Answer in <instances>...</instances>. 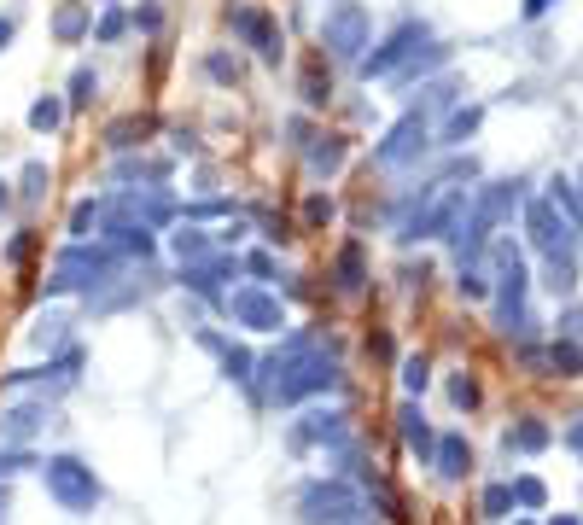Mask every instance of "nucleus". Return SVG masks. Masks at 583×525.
<instances>
[{
    "instance_id": "f257e3e1",
    "label": "nucleus",
    "mask_w": 583,
    "mask_h": 525,
    "mask_svg": "<svg viewBox=\"0 0 583 525\" xmlns=\"http://www.w3.org/2000/svg\"><path fill=\"white\" fill-rule=\"evenodd\" d=\"M490 257H496V327H502L508 339H531L537 315L525 310V292H531L525 251H519L514 240H496V245H490Z\"/></svg>"
},
{
    "instance_id": "f03ea898",
    "label": "nucleus",
    "mask_w": 583,
    "mask_h": 525,
    "mask_svg": "<svg viewBox=\"0 0 583 525\" xmlns=\"http://www.w3.org/2000/svg\"><path fill=\"white\" fill-rule=\"evenodd\" d=\"M374 47V18L362 0H333L321 12V59H339V65H362Z\"/></svg>"
},
{
    "instance_id": "7ed1b4c3",
    "label": "nucleus",
    "mask_w": 583,
    "mask_h": 525,
    "mask_svg": "<svg viewBox=\"0 0 583 525\" xmlns=\"http://www.w3.org/2000/svg\"><path fill=\"white\" fill-rule=\"evenodd\" d=\"M117 280V251H105V245H65L59 251V263H53V280H47V292L41 298H59V292H94V286H111Z\"/></svg>"
},
{
    "instance_id": "20e7f679",
    "label": "nucleus",
    "mask_w": 583,
    "mask_h": 525,
    "mask_svg": "<svg viewBox=\"0 0 583 525\" xmlns=\"http://www.w3.org/2000/svg\"><path fill=\"white\" fill-rule=\"evenodd\" d=\"M321 391H339V362H333V350H309V356H298L292 368H280L275 380V409H298V403H309V397H321Z\"/></svg>"
},
{
    "instance_id": "39448f33",
    "label": "nucleus",
    "mask_w": 583,
    "mask_h": 525,
    "mask_svg": "<svg viewBox=\"0 0 583 525\" xmlns=\"http://www.w3.org/2000/svg\"><path fill=\"white\" fill-rule=\"evenodd\" d=\"M41 479H47V496L65 508V514H94L100 508V479L82 455H47L41 461Z\"/></svg>"
},
{
    "instance_id": "423d86ee",
    "label": "nucleus",
    "mask_w": 583,
    "mask_h": 525,
    "mask_svg": "<svg viewBox=\"0 0 583 525\" xmlns=\"http://www.w3.org/2000/svg\"><path fill=\"white\" fill-rule=\"evenodd\" d=\"M426 41H438L426 18H397V24L385 30V41H379V47H368V59H362L356 70H362L368 82H374V76H397V70L409 65V59L420 53V47H426Z\"/></svg>"
},
{
    "instance_id": "0eeeda50",
    "label": "nucleus",
    "mask_w": 583,
    "mask_h": 525,
    "mask_svg": "<svg viewBox=\"0 0 583 525\" xmlns=\"http://www.w3.org/2000/svg\"><path fill=\"white\" fill-rule=\"evenodd\" d=\"M298 514H304V525H356L362 520V496L344 479H315L298 496Z\"/></svg>"
},
{
    "instance_id": "6e6552de",
    "label": "nucleus",
    "mask_w": 583,
    "mask_h": 525,
    "mask_svg": "<svg viewBox=\"0 0 583 525\" xmlns=\"http://www.w3.org/2000/svg\"><path fill=\"white\" fill-rule=\"evenodd\" d=\"M228 30L240 35L245 47L263 59V65H280L286 59V35H280V18H269L263 6H251V0H234L228 6Z\"/></svg>"
},
{
    "instance_id": "1a4fd4ad",
    "label": "nucleus",
    "mask_w": 583,
    "mask_h": 525,
    "mask_svg": "<svg viewBox=\"0 0 583 525\" xmlns=\"http://www.w3.org/2000/svg\"><path fill=\"white\" fill-rule=\"evenodd\" d=\"M432 146V123H426V111L420 105H409L391 129H385V140L374 146V164H385V170H403V164H414L420 152Z\"/></svg>"
},
{
    "instance_id": "9d476101",
    "label": "nucleus",
    "mask_w": 583,
    "mask_h": 525,
    "mask_svg": "<svg viewBox=\"0 0 583 525\" xmlns=\"http://www.w3.org/2000/svg\"><path fill=\"white\" fill-rule=\"evenodd\" d=\"M461 222H467V187H449V193H438L420 216H409V222L397 228V240H455Z\"/></svg>"
},
{
    "instance_id": "9b49d317",
    "label": "nucleus",
    "mask_w": 583,
    "mask_h": 525,
    "mask_svg": "<svg viewBox=\"0 0 583 525\" xmlns=\"http://www.w3.org/2000/svg\"><path fill=\"white\" fill-rule=\"evenodd\" d=\"M222 310L234 315V327H245V333H280V327H286V304H280L275 292H263V286L228 292Z\"/></svg>"
},
{
    "instance_id": "f8f14e48",
    "label": "nucleus",
    "mask_w": 583,
    "mask_h": 525,
    "mask_svg": "<svg viewBox=\"0 0 583 525\" xmlns=\"http://www.w3.org/2000/svg\"><path fill=\"white\" fill-rule=\"evenodd\" d=\"M344 438H350V415H344V409H309L304 420H292V426H286V444H292L298 455L339 450Z\"/></svg>"
},
{
    "instance_id": "ddd939ff",
    "label": "nucleus",
    "mask_w": 583,
    "mask_h": 525,
    "mask_svg": "<svg viewBox=\"0 0 583 525\" xmlns=\"http://www.w3.org/2000/svg\"><path fill=\"white\" fill-rule=\"evenodd\" d=\"M525 234H531V245L549 257V251H566V245H578V234H572V222L560 216V210L549 205V193H537V199H525Z\"/></svg>"
},
{
    "instance_id": "4468645a",
    "label": "nucleus",
    "mask_w": 583,
    "mask_h": 525,
    "mask_svg": "<svg viewBox=\"0 0 583 525\" xmlns=\"http://www.w3.org/2000/svg\"><path fill=\"white\" fill-rule=\"evenodd\" d=\"M47 426V403H12L0 409V450H30V438Z\"/></svg>"
},
{
    "instance_id": "2eb2a0df",
    "label": "nucleus",
    "mask_w": 583,
    "mask_h": 525,
    "mask_svg": "<svg viewBox=\"0 0 583 525\" xmlns=\"http://www.w3.org/2000/svg\"><path fill=\"white\" fill-rule=\"evenodd\" d=\"M240 275V257H228V251H216L205 263H193V269H181V286H193L199 298H222V280Z\"/></svg>"
},
{
    "instance_id": "dca6fc26",
    "label": "nucleus",
    "mask_w": 583,
    "mask_h": 525,
    "mask_svg": "<svg viewBox=\"0 0 583 525\" xmlns=\"http://www.w3.org/2000/svg\"><path fill=\"white\" fill-rule=\"evenodd\" d=\"M554 444V426L549 420H537V415H519L508 432H502V450L508 455H543Z\"/></svg>"
},
{
    "instance_id": "f3484780",
    "label": "nucleus",
    "mask_w": 583,
    "mask_h": 525,
    "mask_svg": "<svg viewBox=\"0 0 583 525\" xmlns=\"http://www.w3.org/2000/svg\"><path fill=\"white\" fill-rule=\"evenodd\" d=\"M397 432H403V444H409V455L414 461H426L432 467V450H438V432L426 426V415H420V403H403V415H397Z\"/></svg>"
},
{
    "instance_id": "a211bd4d",
    "label": "nucleus",
    "mask_w": 583,
    "mask_h": 525,
    "mask_svg": "<svg viewBox=\"0 0 583 525\" xmlns=\"http://www.w3.org/2000/svg\"><path fill=\"white\" fill-rule=\"evenodd\" d=\"M449 59H455V53H449V41H426V47H420V53H414V59L397 70L391 82H397V88H414V82H426V76L449 70Z\"/></svg>"
},
{
    "instance_id": "6ab92c4d",
    "label": "nucleus",
    "mask_w": 583,
    "mask_h": 525,
    "mask_svg": "<svg viewBox=\"0 0 583 525\" xmlns=\"http://www.w3.org/2000/svg\"><path fill=\"white\" fill-rule=\"evenodd\" d=\"M578 245H566V251H549L543 257V286H549L554 298H572L578 292Z\"/></svg>"
},
{
    "instance_id": "aec40b11",
    "label": "nucleus",
    "mask_w": 583,
    "mask_h": 525,
    "mask_svg": "<svg viewBox=\"0 0 583 525\" xmlns=\"http://www.w3.org/2000/svg\"><path fill=\"white\" fill-rule=\"evenodd\" d=\"M344 158H350V140L344 135H315L309 140V175L315 181H333L344 170Z\"/></svg>"
},
{
    "instance_id": "412c9836",
    "label": "nucleus",
    "mask_w": 583,
    "mask_h": 525,
    "mask_svg": "<svg viewBox=\"0 0 583 525\" xmlns=\"http://www.w3.org/2000/svg\"><path fill=\"white\" fill-rule=\"evenodd\" d=\"M333 286H339L344 298H356V292L368 286V257H362V245L356 240L339 245V257H333Z\"/></svg>"
},
{
    "instance_id": "4be33fe9",
    "label": "nucleus",
    "mask_w": 583,
    "mask_h": 525,
    "mask_svg": "<svg viewBox=\"0 0 583 525\" xmlns=\"http://www.w3.org/2000/svg\"><path fill=\"white\" fill-rule=\"evenodd\" d=\"M432 467H438L444 479H467V467H473V444H467V432H444L438 450H432Z\"/></svg>"
},
{
    "instance_id": "5701e85b",
    "label": "nucleus",
    "mask_w": 583,
    "mask_h": 525,
    "mask_svg": "<svg viewBox=\"0 0 583 525\" xmlns=\"http://www.w3.org/2000/svg\"><path fill=\"white\" fill-rule=\"evenodd\" d=\"M479 129H484V105H455L444 117V129H438V146H455V152H461Z\"/></svg>"
},
{
    "instance_id": "b1692460",
    "label": "nucleus",
    "mask_w": 583,
    "mask_h": 525,
    "mask_svg": "<svg viewBox=\"0 0 583 525\" xmlns=\"http://www.w3.org/2000/svg\"><path fill=\"white\" fill-rule=\"evenodd\" d=\"M199 345L222 356V374H228V380H251V374H257V356L245 345H228V339H216V333H199Z\"/></svg>"
},
{
    "instance_id": "393cba45",
    "label": "nucleus",
    "mask_w": 583,
    "mask_h": 525,
    "mask_svg": "<svg viewBox=\"0 0 583 525\" xmlns=\"http://www.w3.org/2000/svg\"><path fill=\"white\" fill-rule=\"evenodd\" d=\"M152 129H158L152 117L129 111V117H117V123L105 129V146H111V152H135V146H146V135H152Z\"/></svg>"
},
{
    "instance_id": "a878e982",
    "label": "nucleus",
    "mask_w": 583,
    "mask_h": 525,
    "mask_svg": "<svg viewBox=\"0 0 583 525\" xmlns=\"http://www.w3.org/2000/svg\"><path fill=\"white\" fill-rule=\"evenodd\" d=\"M53 35H59L65 47H76L82 35H94V12H88L82 0H65V6L53 12Z\"/></svg>"
},
{
    "instance_id": "bb28decb",
    "label": "nucleus",
    "mask_w": 583,
    "mask_h": 525,
    "mask_svg": "<svg viewBox=\"0 0 583 525\" xmlns=\"http://www.w3.org/2000/svg\"><path fill=\"white\" fill-rule=\"evenodd\" d=\"M170 251L181 257V269H193V263L216 257V234H205V228H181V234H170Z\"/></svg>"
},
{
    "instance_id": "cd10ccee",
    "label": "nucleus",
    "mask_w": 583,
    "mask_h": 525,
    "mask_svg": "<svg viewBox=\"0 0 583 525\" xmlns=\"http://www.w3.org/2000/svg\"><path fill=\"white\" fill-rule=\"evenodd\" d=\"M514 485V508L519 514H543L549 508V485L537 479V473H519V479H508Z\"/></svg>"
},
{
    "instance_id": "c85d7f7f",
    "label": "nucleus",
    "mask_w": 583,
    "mask_h": 525,
    "mask_svg": "<svg viewBox=\"0 0 583 525\" xmlns=\"http://www.w3.org/2000/svg\"><path fill=\"white\" fill-rule=\"evenodd\" d=\"M549 368L560 380H578L583 374V339H554L549 345Z\"/></svg>"
},
{
    "instance_id": "c756f323",
    "label": "nucleus",
    "mask_w": 583,
    "mask_h": 525,
    "mask_svg": "<svg viewBox=\"0 0 583 525\" xmlns=\"http://www.w3.org/2000/svg\"><path fill=\"white\" fill-rule=\"evenodd\" d=\"M123 35H129V6H117V0H111L100 18H94V41H100V47H117Z\"/></svg>"
},
{
    "instance_id": "7c9ffc66",
    "label": "nucleus",
    "mask_w": 583,
    "mask_h": 525,
    "mask_svg": "<svg viewBox=\"0 0 583 525\" xmlns=\"http://www.w3.org/2000/svg\"><path fill=\"white\" fill-rule=\"evenodd\" d=\"M298 94H304L309 111H321V105L333 100V76H321V59H309V65H304V82H298Z\"/></svg>"
},
{
    "instance_id": "2f4dec72",
    "label": "nucleus",
    "mask_w": 583,
    "mask_h": 525,
    "mask_svg": "<svg viewBox=\"0 0 583 525\" xmlns=\"http://www.w3.org/2000/svg\"><path fill=\"white\" fill-rule=\"evenodd\" d=\"M479 514H484V520H508V514H514V485H508V479L484 485V496H479Z\"/></svg>"
},
{
    "instance_id": "473e14b6",
    "label": "nucleus",
    "mask_w": 583,
    "mask_h": 525,
    "mask_svg": "<svg viewBox=\"0 0 583 525\" xmlns=\"http://www.w3.org/2000/svg\"><path fill=\"white\" fill-rule=\"evenodd\" d=\"M59 123H65V100H59V94H41V100L30 105V129L35 135H53Z\"/></svg>"
},
{
    "instance_id": "72a5a7b5",
    "label": "nucleus",
    "mask_w": 583,
    "mask_h": 525,
    "mask_svg": "<svg viewBox=\"0 0 583 525\" xmlns=\"http://www.w3.org/2000/svg\"><path fill=\"white\" fill-rule=\"evenodd\" d=\"M94 94H100V76H94V65H76V70H70V82H65V111H70V105H88Z\"/></svg>"
},
{
    "instance_id": "f704fd0d",
    "label": "nucleus",
    "mask_w": 583,
    "mask_h": 525,
    "mask_svg": "<svg viewBox=\"0 0 583 525\" xmlns=\"http://www.w3.org/2000/svg\"><path fill=\"white\" fill-rule=\"evenodd\" d=\"M105 234H111V245H117V251H129V257H152V251H158L152 228H105Z\"/></svg>"
},
{
    "instance_id": "c9c22d12",
    "label": "nucleus",
    "mask_w": 583,
    "mask_h": 525,
    "mask_svg": "<svg viewBox=\"0 0 583 525\" xmlns=\"http://www.w3.org/2000/svg\"><path fill=\"white\" fill-rule=\"evenodd\" d=\"M449 403H455L461 415H473V409L484 403V385L473 380V374H449Z\"/></svg>"
},
{
    "instance_id": "e433bc0d",
    "label": "nucleus",
    "mask_w": 583,
    "mask_h": 525,
    "mask_svg": "<svg viewBox=\"0 0 583 525\" xmlns=\"http://www.w3.org/2000/svg\"><path fill=\"white\" fill-rule=\"evenodd\" d=\"M100 216H105V199H82V205L70 210V245H82V240H88Z\"/></svg>"
},
{
    "instance_id": "4c0bfd02",
    "label": "nucleus",
    "mask_w": 583,
    "mask_h": 525,
    "mask_svg": "<svg viewBox=\"0 0 583 525\" xmlns=\"http://www.w3.org/2000/svg\"><path fill=\"white\" fill-rule=\"evenodd\" d=\"M426 385H432V362H426V350L403 356V391H409V397H420Z\"/></svg>"
},
{
    "instance_id": "58836bf2",
    "label": "nucleus",
    "mask_w": 583,
    "mask_h": 525,
    "mask_svg": "<svg viewBox=\"0 0 583 525\" xmlns=\"http://www.w3.org/2000/svg\"><path fill=\"white\" fill-rule=\"evenodd\" d=\"M140 175H146V181H164L170 164H164V158H123V164H117V181H140Z\"/></svg>"
},
{
    "instance_id": "ea45409f",
    "label": "nucleus",
    "mask_w": 583,
    "mask_h": 525,
    "mask_svg": "<svg viewBox=\"0 0 583 525\" xmlns=\"http://www.w3.org/2000/svg\"><path fill=\"white\" fill-rule=\"evenodd\" d=\"M205 76H210V82H222V88H234L245 70H240V59H234V53H205Z\"/></svg>"
},
{
    "instance_id": "a19ab883",
    "label": "nucleus",
    "mask_w": 583,
    "mask_h": 525,
    "mask_svg": "<svg viewBox=\"0 0 583 525\" xmlns=\"http://www.w3.org/2000/svg\"><path fill=\"white\" fill-rule=\"evenodd\" d=\"M333 216H339L333 193H309L304 199V228H333Z\"/></svg>"
},
{
    "instance_id": "79ce46f5",
    "label": "nucleus",
    "mask_w": 583,
    "mask_h": 525,
    "mask_svg": "<svg viewBox=\"0 0 583 525\" xmlns=\"http://www.w3.org/2000/svg\"><path fill=\"white\" fill-rule=\"evenodd\" d=\"M129 30L158 35V30H164V6H158V0H140V6H129Z\"/></svg>"
},
{
    "instance_id": "37998d69",
    "label": "nucleus",
    "mask_w": 583,
    "mask_h": 525,
    "mask_svg": "<svg viewBox=\"0 0 583 525\" xmlns=\"http://www.w3.org/2000/svg\"><path fill=\"white\" fill-rule=\"evenodd\" d=\"M30 467H41L35 450H0V485H6V479H18V473H30Z\"/></svg>"
},
{
    "instance_id": "c03bdc74",
    "label": "nucleus",
    "mask_w": 583,
    "mask_h": 525,
    "mask_svg": "<svg viewBox=\"0 0 583 525\" xmlns=\"http://www.w3.org/2000/svg\"><path fill=\"white\" fill-rule=\"evenodd\" d=\"M554 339H583V310L578 304H566V310L554 315Z\"/></svg>"
},
{
    "instance_id": "a18cd8bd",
    "label": "nucleus",
    "mask_w": 583,
    "mask_h": 525,
    "mask_svg": "<svg viewBox=\"0 0 583 525\" xmlns=\"http://www.w3.org/2000/svg\"><path fill=\"white\" fill-rule=\"evenodd\" d=\"M41 193H47V164L30 158V164H24V199H41Z\"/></svg>"
},
{
    "instance_id": "49530a36",
    "label": "nucleus",
    "mask_w": 583,
    "mask_h": 525,
    "mask_svg": "<svg viewBox=\"0 0 583 525\" xmlns=\"http://www.w3.org/2000/svg\"><path fill=\"white\" fill-rule=\"evenodd\" d=\"M240 269L257 275V280H275V257H269V251H251V257H240Z\"/></svg>"
},
{
    "instance_id": "de8ad7c7",
    "label": "nucleus",
    "mask_w": 583,
    "mask_h": 525,
    "mask_svg": "<svg viewBox=\"0 0 583 525\" xmlns=\"http://www.w3.org/2000/svg\"><path fill=\"white\" fill-rule=\"evenodd\" d=\"M30 251H35V234H12L6 240V263L18 269V263H30Z\"/></svg>"
},
{
    "instance_id": "09e8293b",
    "label": "nucleus",
    "mask_w": 583,
    "mask_h": 525,
    "mask_svg": "<svg viewBox=\"0 0 583 525\" xmlns=\"http://www.w3.org/2000/svg\"><path fill=\"white\" fill-rule=\"evenodd\" d=\"M455 286H461V298H490V280H484L479 269H461V280H455Z\"/></svg>"
},
{
    "instance_id": "8fccbe9b",
    "label": "nucleus",
    "mask_w": 583,
    "mask_h": 525,
    "mask_svg": "<svg viewBox=\"0 0 583 525\" xmlns=\"http://www.w3.org/2000/svg\"><path fill=\"white\" fill-rule=\"evenodd\" d=\"M554 6H560V0H519V18H525V24H543Z\"/></svg>"
},
{
    "instance_id": "3c124183",
    "label": "nucleus",
    "mask_w": 583,
    "mask_h": 525,
    "mask_svg": "<svg viewBox=\"0 0 583 525\" xmlns=\"http://www.w3.org/2000/svg\"><path fill=\"white\" fill-rule=\"evenodd\" d=\"M18 18H24V12H18V6H12V12H6V18H0V53H6V47H12V35H18Z\"/></svg>"
},
{
    "instance_id": "603ef678",
    "label": "nucleus",
    "mask_w": 583,
    "mask_h": 525,
    "mask_svg": "<svg viewBox=\"0 0 583 525\" xmlns=\"http://www.w3.org/2000/svg\"><path fill=\"white\" fill-rule=\"evenodd\" d=\"M368 350H374V356H397V345H391V333H374V339H368Z\"/></svg>"
},
{
    "instance_id": "864d4df0",
    "label": "nucleus",
    "mask_w": 583,
    "mask_h": 525,
    "mask_svg": "<svg viewBox=\"0 0 583 525\" xmlns=\"http://www.w3.org/2000/svg\"><path fill=\"white\" fill-rule=\"evenodd\" d=\"M566 450L583 455V420H578V426H566Z\"/></svg>"
},
{
    "instance_id": "5fc2aeb1",
    "label": "nucleus",
    "mask_w": 583,
    "mask_h": 525,
    "mask_svg": "<svg viewBox=\"0 0 583 525\" xmlns=\"http://www.w3.org/2000/svg\"><path fill=\"white\" fill-rule=\"evenodd\" d=\"M6 514H12V490L0 485V520H6Z\"/></svg>"
},
{
    "instance_id": "6e6d98bb",
    "label": "nucleus",
    "mask_w": 583,
    "mask_h": 525,
    "mask_svg": "<svg viewBox=\"0 0 583 525\" xmlns=\"http://www.w3.org/2000/svg\"><path fill=\"white\" fill-rule=\"evenodd\" d=\"M12 205V181H0V210Z\"/></svg>"
},
{
    "instance_id": "4d7b16f0",
    "label": "nucleus",
    "mask_w": 583,
    "mask_h": 525,
    "mask_svg": "<svg viewBox=\"0 0 583 525\" xmlns=\"http://www.w3.org/2000/svg\"><path fill=\"white\" fill-rule=\"evenodd\" d=\"M549 525H583V520H578V514H554Z\"/></svg>"
},
{
    "instance_id": "13d9d810",
    "label": "nucleus",
    "mask_w": 583,
    "mask_h": 525,
    "mask_svg": "<svg viewBox=\"0 0 583 525\" xmlns=\"http://www.w3.org/2000/svg\"><path fill=\"white\" fill-rule=\"evenodd\" d=\"M514 525H537V520H514Z\"/></svg>"
},
{
    "instance_id": "bf43d9fd",
    "label": "nucleus",
    "mask_w": 583,
    "mask_h": 525,
    "mask_svg": "<svg viewBox=\"0 0 583 525\" xmlns=\"http://www.w3.org/2000/svg\"><path fill=\"white\" fill-rule=\"evenodd\" d=\"M578 193H583V170H578Z\"/></svg>"
}]
</instances>
